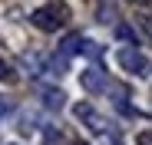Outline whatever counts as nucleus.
Wrapping results in <instances>:
<instances>
[{
    "mask_svg": "<svg viewBox=\"0 0 152 145\" xmlns=\"http://www.w3.org/2000/svg\"><path fill=\"white\" fill-rule=\"evenodd\" d=\"M40 96H43V106L46 109H63V89H53V86H40Z\"/></svg>",
    "mask_w": 152,
    "mask_h": 145,
    "instance_id": "obj_5",
    "label": "nucleus"
},
{
    "mask_svg": "<svg viewBox=\"0 0 152 145\" xmlns=\"http://www.w3.org/2000/svg\"><path fill=\"white\" fill-rule=\"evenodd\" d=\"M80 86H83L86 92H103V89H106V72L96 69V66H93V69H83V72H80Z\"/></svg>",
    "mask_w": 152,
    "mask_h": 145,
    "instance_id": "obj_4",
    "label": "nucleus"
},
{
    "mask_svg": "<svg viewBox=\"0 0 152 145\" xmlns=\"http://www.w3.org/2000/svg\"><path fill=\"white\" fill-rule=\"evenodd\" d=\"M43 138H46V145H63V135H60L56 129H46V132H43Z\"/></svg>",
    "mask_w": 152,
    "mask_h": 145,
    "instance_id": "obj_12",
    "label": "nucleus"
},
{
    "mask_svg": "<svg viewBox=\"0 0 152 145\" xmlns=\"http://www.w3.org/2000/svg\"><path fill=\"white\" fill-rule=\"evenodd\" d=\"M7 109H10V102L4 99V96H0V119H4V115H7Z\"/></svg>",
    "mask_w": 152,
    "mask_h": 145,
    "instance_id": "obj_13",
    "label": "nucleus"
},
{
    "mask_svg": "<svg viewBox=\"0 0 152 145\" xmlns=\"http://www.w3.org/2000/svg\"><path fill=\"white\" fill-rule=\"evenodd\" d=\"M0 79H4V83H17V72H13L4 59H0Z\"/></svg>",
    "mask_w": 152,
    "mask_h": 145,
    "instance_id": "obj_11",
    "label": "nucleus"
},
{
    "mask_svg": "<svg viewBox=\"0 0 152 145\" xmlns=\"http://www.w3.org/2000/svg\"><path fill=\"white\" fill-rule=\"evenodd\" d=\"M66 20H69V7L60 4V0H53V4H46V7H37V10L30 13V23H33L37 30H43V33L63 30Z\"/></svg>",
    "mask_w": 152,
    "mask_h": 145,
    "instance_id": "obj_1",
    "label": "nucleus"
},
{
    "mask_svg": "<svg viewBox=\"0 0 152 145\" xmlns=\"http://www.w3.org/2000/svg\"><path fill=\"white\" fill-rule=\"evenodd\" d=\"M116 33H119L122 40H132V46H136V30L129 27V23H119V27H116Z\"/></svg>",
    "mask_w": 152,
    "mask_h": 145,
    "instance_id": "obj_10",
    "label": "nucleus"
},
{
    "mask_svg": "<svg viewBox=\"0 0 152 145\" xmlns=\"http://www.w3.org/2000/svg\"><path fill=\"white\" fill-rule=\"evenodd\" d=\"M132 4H149V0H132Z\"/></svg>",
    "mask_w": 152,
    "mask_h": 145,
    "instance_id": "obj_15",
    "label": "nucleus"
},
{
    "mask_svg": "<svg viewBox=\"0 0 152 145\" xmlns=\"http://www.w3.org/2000/svg\"><path fill=\"white\" fill-rule=\"evenodd\" d=\"M116 59H119V66L126 69V72H136V76H149V59H145V53H139L136 46H122V50L116 53Z\"/></svg>",
    "mask_w": 152,
    "mask_h": 145,
    "instance_id": "obj_2",
    "label": "nucleus"
},
{
    "mask_svg": "<svg viewBox=\"0 0 152 145\" xmlns=\"http://www.w3.org/2000/svg\"><path fill=\"white\" fill-rule=\"evenodd\" d=\"M113 96H116V106H119V112H126V115H132V112H136L129 102H126V99H129V89H126V86H113Z\"/></svg>",
    "mask_w": 152,
    "mask_h": 145,
    "instance_id": "obj_6",
    "label": "nucleus"
},
{
    "mask_svg": "<svg viewBox=\"0 0 152 145\" xmlns=\"http://www.w3.org/2000/svg\"><path fill=\"white\" fill-rule=\"evenodd\" d=\"M139 145H152V138H149V132H139Z\"/></svg>",
    "mask_w": 152,
    "mask_h": 145,
    "instance_id": "obj_14",
    "label": "nucleus"
},
{
    "mask_svg": "<svg viewBox=\"0 0 152 145\" xmlns=\"http://www.w3.org/2000/svg\"><path fill=\"white\" fill-rule=\"evenodd\" d=\"M73 112H76V119H80V122H83L89 132H96V135H109V122H106V119L99 115V112H96L89 102H80Z\"/></svg>",
    "mask_w": 152,
    "mask_h": 145,
    "instance_id": "obj_3",
    "label": "nucleus"
},
{
    "mask_svg": "<svg viewBox=\"0 0 152 145\" xmlns=\"http://www.w3.org/2000/svg\"><path fill=\"white\" fill-rule=\"evenodd\" d=\"M80 33H69L66 40H63V56H69V53H76V50H80Z\"/></svg>",
    "mask_w": 152,
    "mask_h": 145,
    "instance_id": "obj_8",
    "label": "nucleus"
},
{
    "mask_svg": "<svg viewBox=\"0 0 152 145\" xmlns=\"http://www.w3.org/2000/svg\"><path fill=\"white\" fill-rule=\"evenodd\" d=\"M76 53H86V56H93V59H99V56H103L99 43H93V40H80V50H76Z\"/></svg>",
    "mask_w": 152,
    "mask_h": 145,
    "instance_id": "obj_7",
    "label": "nucleus"
},
{
    "mask_svg": "<svg viewBox=\"0 0 152 145\" xmlns=\"http://www.w3.org/2000/svg\"><path fill=\"white\" fill-rule=\"evenodd\" d=\"M99 20H103V23H109V20H116V7L109 4V0H103V4H99Z\"/></svg>",
    "mask_w": 152,
    "mask_h": 145,
    "instance_id": "obj_9",
    "label": "nucleus"
}]
</instances>
